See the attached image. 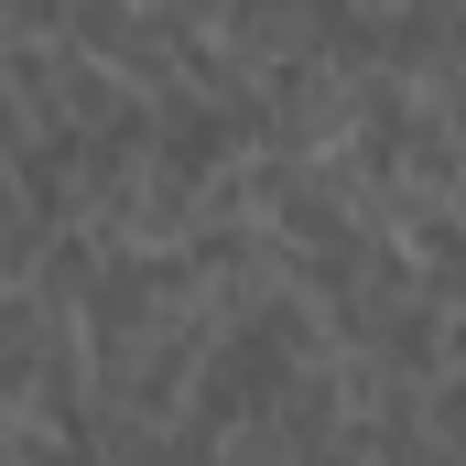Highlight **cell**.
<instances>
[{
	"label": "cell",
	"mask_w": 466,
	"mask_h": 466,
	"mask_svg": "<svg viewBox=\"0 0 466 466\" xmlns=\"http://www.w3.org/2000/svg\"><path fill=\"white\" fill-rule=\"evenodd\" d=\"M337 423H348V348L304 358V369L238 423L228 456H337Z\"/></svg>",
	"instance_id": "cell-1"
},
{
	"label": "cell",
	"mask_w": 466,
	"mask_h": 466,
	"mask_svg": "<svg viewBox=\"0 0 466 466\" xmlns=\"http://www.w3.org/2000/svg\"><path fill=\"white\" fill-rule=\"evenodd\" d=\"M76 0H0V44H66Z\"/></svg>",
	"instance_id": "cell-2"
},
{
	"label": "cell",
	"mask_w": 466,
	"mask_h": 466,
	"mask_svg": "<svg viewBox=\"0 0 466 466\" xmlns=\"http://www.w3.org/2000/svg\"><path fill=\"white\" fill-rule=\"evenodd\" d=\"M369 11H390V0H369Z\"/></svg>",
	"instance_id": "cell-3"
},
{
	"label": "cell",
	"mask_w": 466,
	"mask_h": 466,
	"mask_svg": "<svg viewBox=\"0 0 466 466\" xmlns=\"http://www.w3.org/2000/svg\"><path fill=\"white\" fill-rule=\"evenodd\" d=\"M456 207H466V196H456Z\"/></svg>",
	"instance_id": "cell-4"
}]
</instances>
